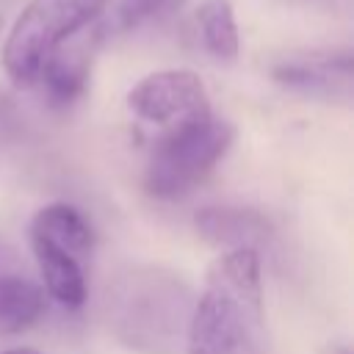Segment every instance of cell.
<instances>
[{
  "mask_svg": "<svg viewBox=\"0 0 354 354\" xmlns=\"http://www.w3.org/2000/svg\"><path fill=\"white\" fill-rule=\"evenodd\" d=\"M188 354H266L263 277L254 249H227L207 268L185 329Z\"/></svg>",
  "mask_w": 354,
  "mask_h": 354,
  "instance_id": "1",
  "label": "cell"
},
{
  "mask_svg": "<svg viewBox=\"0 0 354 354\" xmlns=\"http://www.w3.org/2000/svg\"><path fill=\"white\" fill-rule=\"evenodd\" d=\"M191 307L188 288L158 268H136L108 290L113 332L147 354H174L180 343L185 346Z\"/></svg>",
  "mask_w": 354,
  "mask_h": 354,
  "instance_id": "2",
  "label": "cell"
},
{
  "mask_svg": "<svg viewBox=\"0 0 354 354\" xmlns=\"http://www.w3.org/2000/svg\"><path fill=\"white\" fill-rule=\"evenodd\" d=\"M235 127L213 113L171 127L152 149L144 171V188L155 199H180L191 194L230 152Z\"/></svg>",
  "mask_w": 354,
  "mask_h": 354,
  "instance_id": "3",
  "label": "cell"
},
{
  "mask_svg": "<svg viewBox=\"0 0 354 354\" xmlns=\"http://www.w3.org/2000/svg\"><path fill=\"white\" fill-rule=\"evenodd\" d=\"M108 0H30L3 44V69L14 86H33L41 64L83 30Z\"/></svg>",
  "mask_w": 354,
  "mask_h": 354,
  "instance_id": "4",
  "label": "cell"
},
{
  "mask_svg": "<svg viewBox=\"0 0 354 354\" xmlns=\"http://www.w3.org/2000/svg\"><path fill=\"white\" fill-rule=\"evenodd\" d=\"M127 108L152 124L177 127L210 113L207 88L191 69H160L127 91Z\"/></svg>",
  "mask_w": 354,
  "mask_h": 354,
  "instance_id": "5",
  "label": "cell"
},
{
  "mask_svg": "<svg viewBox=\"0 0 354 354\" xmlns=\"http://www.w3.org/2000/svg\"><path fill=\"white\" fill-rule=\"evenodd\" d=\"M274 77L301 94H343L348 97L351 55L343 53H310L293 55L274 69Z\"/></svg>",
  "mask_w": 354,
  "mask_h": 354,
  "instance_id": "6",
  "label": "cell"
},
{
  "mask_svg": "<svg viewBox=\"0 0 354 354\" xmlns=\"http://www.w3.org/2000/svg\"><path fill=\"white\" fill-rule=\"evenodd\" d=\"M30 246H33V257L41 274V282L47 288V293L66 310H77L86 304V271H83V260H77L75 254L64 252L61 246L30 235Z\"/></svg>",
  "mask_w": 354,
  "mask_h": 354,
  "instance_id": "7",
  "label": "cell"
},
{
  "mask_svg": "<svg viewBox=\"0 0 354 354\" xmlns=\"http://www.w3.org/2000/svg\"><path fill=\"white\" fill-rule=\"evenodd\" d=\"M202 238L224 249H254L268 238V221L254 210L241 207H202L194 216Z\"/></svg>",
  "mask_w": 354,
  "mask_h": 354,
  "instance_id": "8",
  "label": "cell"
},
{
  "mask_svg": "<svg viewBox=\"0 0 354 354\" xmlns=\"http://www.w3.org/2000/svg\"><path fill=\"white\" fill-rule=\"evenodd\" d=\"M30 235H39L55 246H61L64 252L75 254L77 260H86L94 249V230L88 224V218L66 202H53L44 205L41 210H36L33 221H30Z\"/></svg>",
  "mask_w": 354,
  "mask_h": 354,
  "instance_id": "9",
  "label": "cell"
},
{
  "mask_svg": "<svg viewBox=\"0 0 354 354\" xmlns=\"http://www.w3.org/2000/svg\"><path fill=\"white\" fill-rule=\"evenodd\" d=\"M88 80V55L83 47H58L39 69L36 83H41L53 105L75 102Z\"/></svg>",
  "mask_w": 354,
  "mask_h": 354,
  "instance_id": "10",
  "label": "cell"
},
{
  "mask_svg": "<svg viewBox=\"0 0 354 354\" xmlns=\"http://www.w3.org/2000/svg\"><path fill=\"white\" fill-rule=\"evenodd\" d=\"M44 313V290L19 274H0V337L30 329Z\"/></svg>",
  "mask_w": 354,
  "mask_h": 354,
  "instance_id": "11",
  "label": "cell"
},
{
  "mask_svg": "<svg viewBox=\"0 0 354 354\" xmlns=\"http://www.w3.org/2000/svg\"><path fill=\"white\" fill-rule=\"evenodd\" d=\"M196 22H199V33H202L207 53L216 55L218 61H235V55L241 50V39H238L232 3L230 0H202V6L196 8Z\"/></svg>",
  "mask_w": 354,
  "mask_h": 354,
  "instance_id": "12",
  "label": "cell"
},
{
  "mask_svg": "<svg viewBox=\"0 0 354 354\" xmlns=\"http://www.w3.org/2000/svg\"><path fill=\"white\" fill-rule=\"evenodd\" d=\"M3 354H41V351L28 348V346H19V348H8V351H3Z\"/></svg>",
  "mask_w": 354,
  "mask_h": 354,
  "instance_id": "13",
  "label": "cell"
},
{
  "mask_svg": "<svg viewBox=\"0 0 354 354\" xmlns=\"http://www.w3.org/2000/svg\"><path fill=\"white\" fill-rule=\"evenodd\" d=\"M343 354H346V351H343Z\"/></svg>",
  "mask_w": 354,
  "mask_h": 354,
  "instance_id": "14",
  "label": "cell"
}]
</instances>
